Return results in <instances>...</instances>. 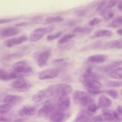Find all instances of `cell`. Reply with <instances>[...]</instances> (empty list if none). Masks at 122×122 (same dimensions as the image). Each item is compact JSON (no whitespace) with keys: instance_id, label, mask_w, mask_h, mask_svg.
<instances>
[{"instance_id":"6da1fadb","label":"cell","mask_w":122,"mask_h":122,"mask_svg":"<svg viewBox=\"0 0 122 122\" xmlns=\"http://www.w3.org/2000/svg\"><path fill=\"white\" fill-rule=\"evenodd\" d=\"M73 98L74 102L82 107L87 106L94 102V100L85 92L76 90L73 92Z\"/></svg>"},{"instance_id":"7a4b0ae2","label":"cell","mask_w":122,"mask_h":122,"mask_svg":"<svg viewBox=\"0 0 122 122\" xmlns=\"http://www.w3.org/2000/svg\"><path fill=\"white\" fill-rule=\"evenodd\" d=\"M53 95L60 96L64 94L71 93L72 88L69 85L65 84H59L49 86L48 87Z\"/></svg>"},{"instance_id":"3957f363","label":"cell","mask_w":122,"mask_h":122,"mask_svg":"<svg viewBox=\"0 0 122 122\" xmlns=\"http://www.w3.org/2000/svg\"><path fill=\"white\" fill-rule=\"evenodd\" d=\"M51 52V50L50 49H47L35 53L34 56L39 66L42 67L47 65Z\"/></svg>"},{"instance_id":"277c9868","label":"cell","mask_w":122,"mask_h":122,"mask_svg":"<svg viewBox=\"0 0 122 122\" xmlns=\"http://www.w3.org/2000/svg\"><path fill=\"white\" fill-rule=\"evenodd\" d=\"M83 83L88 91L99 90L102 87V84L98 80L92 78H83Z\"/></svg>"},{"instance_id":"5b68a950","label":"cell","mask_w":122,"mask_h":122,"mask_svg":"<svg viewBox=\"0 0 122 122\" xmlns=\"http://www.w3.org/2000/svg\"><path fill=\"white\" fill-rule=\"evenodd\" d=\"M12 86L16 90L20 92L28 90L31 86L29 82L22 77L14 81L12 83Z\"/></svg>"},{"instance_id":"8992f818","label":"cell","mask_w":122,"mask_h":122,"mask_svg":"<svg viewBox=\"0 0 122 122\" xmlns=\"http://www.w3.org/2000/svg\"><path fill=\"white\" fill-rule=\"evenodd\" d=\"M59 72L58 69L56 68H50L44 70L40 74L39 78L44 80L51 79L57 77Z\"/></svg>"},{"instance_id":"52a82bcc","label":"cell","mask_w":122,"mask_h":122,"mask_svg":"<svg viewBox=\"0 0 122 122\" xmlns=\"http://www.w3.org/2000/svg\"><path fill=\"white\" fill-rule=\"evenodd\" d=\"M71 115L69 112H56L51 115L50 119L52 122H65L69 118Z\"/></svg>"},{"instance_id":"ba28073f","label":"cell","mask_w":122,"mask_h":122,"mask_svg":"<svg viewBox=\"0 0 122 122\" xmlns=\"http://www.w3.org/2000/svg\"><path fill=\"white\" fill-rule=\"evenodd\" d=\"M70 105V99L68 94H63L59 97L57 102L59 109L62 111H65L69 108Z\"/></svg>"},{"instance_id":"9c48e42d","label":"cell","mask_w":122,"mask_h":122,"mask_svg":"<svg viewBox=\"0 0 122 122\" xmlns=\"http://www.w3.org/2000/svg\"><path fill=\"white\" fill-rule=\"evenodd\" d=\"M28 40L26 36H23L8 39L4 42L3 44L6 47L11 48L25 42Z\"/></svg>"},{"instance_id":"30bf717a","label":"cell","mask_w":122,"mask_h":122,"mask_svg":"<svg viewBox=\"0 0 122 122\" xmlns=\"http://www.w3.org/2000/svg\"><path fill=\"white\" fill-rule=\"evenodd\" d=\"M53 108L54 105L52 102L47 101L39 109L38 112V115L42 117L47 116L51 112Z\"/></svg>"},{"instance_id":"8fae6325","label":"cell","mask_w":122,"mask_h":122,"mask_svg":"<svg viewBox=\"0 0 122 122\" xmlns=\"http://www.w3.org/2000/svg\"><path fill=\"white\" fill-rule=\"evenodd\" d=\"M18 28L13 27H7L0 29V37L7 38L16 35L20 32Z\"/></svg>"},{"instance_id":"7c38bea8","label":"cell","mask_w":122,"mask_h":122,"mask_svg":"<svg viewBox=\"0 0 122 122\" xmlns=\"http://www.w3.org/2000/svg\"><path fill=\"white\" fill-rule=\"evenodd\" d=\"M53 96L51 92L48 88L37 92L33 96L32 99L34 102H37L41 101L44 98H48Z\"/></svg>"},{"instance_id":"4fadbf2b","label":"cell","mask_w":122,"mask_h":122,"mask_svg":"<svg viewBox=\"0 0 122 122\" xmlns=\"http://www.w3.org/2000/svg\"><path fill=\"white\" fill-rule=\"evenodd\" d=\"M23 100L21 96L9 94L5 96L3 99L5 103L8 104L13 106L22 102Z\"/></svg>"},{"instance_id":"5bb4252c","label":"cell","mask_w":122,"mask_h":122,"mask_svg":"<svg viewBox=\"0 0 122 122\" xmlns=\"http://www.w3.org/2000/svg\"><path fill=\"white\" fill-rule=\"evenodd\" d=\"M13 68L15 71L20 73H28L30 72L32 70L31 67L23 61L15 63L13 66Z\"/></svg>"},{"instance_id":"9a60e30c","label":"cell","mask_w":122,"mask_h":122,"mask_svg":"<svg viewBox=\"0 0 122 122\" xmlns=\"http://www.w3.org/2000/svg\"><path fill=\"white\" fill-rule=\"evenodd\" d=\"M46 34L45 28H37L31 32L30 39L32 41L36 42L41 39Z\"/></svg>"},{"instance_id":"2e32d148","label":"cell","mask_w":122,"mask_h":122,"mask_svg":"<svg viewBox=\"0 0 122 122\" xmlns=\"http://www.w3.org/2000/svg\"><path fill=\"white\" fill-rule=\"evenodd\" d=\"M116 0H106L101 1L98 4L97 10L101 11L109 10L116 5Z\"/></svg>"},{"instance_id":"e0dca14e","label":"cell","mask_w":122,"mask_h":122,"mask_svg":"<svg viewBox=\"0 0 122 122\" xmlns=\"http://www.w3.org/2000/svg\"><path fill=\"white\" fill-rule=\"evenodd\" d=\"M36 111L33 107L26 106L23 107L19 111V114L21 117L31 116L34 115Z\"/></svg>"},{"instance_id":"ac0fdd59","label":"cell","mask_w":122,"mask_h":122,"mask_svg":"<svg viewBox=\"0 0 122 122\" xmlns=\"http://www.w3.org/2000/svg\"><path fill=\"white\" fill-rule=\"evenodd\" d=\"M111 104V100L105 96L102 95L99 97L98 105L99 107L106 108L109 107Z\"/></svg>"},{"instance_id":"d6986e66","label":"cell","mask_w":122,"mask_h":122,"mask_svg":"<svg viewBox=\"0 0 122 122\" xmlns=\"http://www.w3.org/2000/svg\"><path fill=\"white\" fill-rule=\"evenodd\" d=\"M107 56L103 55L97 54L91 56L88 59V61L94 63H102L106 60Z\"/></svg>"},{"instance_id":"ffe728a7","label":"cell","mask_w":122,"mask_h":122,"mask_svg":"<svg viewBox=\"0 0 122 122\" xmlns=\"http://www.w3.org/2000/svg\"><path fill=\"white\" fill-rule=\"evenodd\" d=\"M122 41L114 40L110 41L107 42L105 45L104 48L107 49L114 48L121 49Z\"/></svg>"},{"instance_id":"44dd1931","label":"cell","mask_w":122,"mask_h":122,"mask_svg":"<svg viewBox=\"0 0 122 122\" xmlns=\"http://www.w3.org/2000/svg\"><path fill=\"white\" fill-rule=\"evenodd\" d=\"M22 77L20 74L14 72L8 73L5 72L0 77V80L6 81L13 79L19 78Z\"/></svg>"},{"instance_id":"7402d4cb","label":"cell","mask_w":122,"mask_h":122,"mask_svg":"<svg viewBox=\"0 0 122 122\" xmlns=\"http://www.w3.org/2000/svg\"><path fill=\"white\" fill-rule=\"evenodd\" d=\"M122 16L117 17L113 20L109 24L108 26L113 28H117L122 26Z\"/></svg>"},{"instance_id":"603a6c76","label":"cell","mask_w":122,"mask_h":122,"mask_svg":"<svg viewBox=\"0 0 122 122\" xmlns=\"http://www.w3.org/2000/svg\"><path fill=\"white\" fill-rule=\"evenodd\" d=\"M64 20L63 18L60 16L49 17L46 19L44 23L45 24H51L54 23L61 22Z\"/></svg>"},{"instance_id":"cb8c5ba5","label":"cell","mask_w":122,"mask_h":122,"mask_svg":"<svg viewBox=\"0 0 122 122\" xmlns=\"http://www.w3.org/2000/svg\"><path fill=\"white\" fill-rule=\"evenodd\" d=\"M92 30V28L89 27H77L75 28L73 31L75 33H78L84 34H88L90 33Z\"/></svg>"},{"instance_id":"d4e9b609","label":"cell","mask_w":122,"mask_h":122,"mask_svg":"<svg viewBox=\"0 0 122 122\" xmlns=\"http://www.w3.org/2000/svg\"><path fill=\"white\" fill-rule=\"evenodd\" d=\"M75 44V42L72 40L69 41L64 43L58 44V47L59 49L62 50H67L72 48Z\"/></svg>"},{"instance_id":"484cf974","label":"cell","mask_w":122,"mask_h":122,"mask_svg":"<svg viewBox=\"0 0 122 122\" xmlns=\"http://www.w3.org/2000/svg\"><path fill=\"white\" fill-rule=\"evenodd\" d=\"M72 122H93V121L92 117L77 115Z\"/></svg>"},{"instance_id":"4316f807","label":"cell","mask_w":122,"mask_h":122,"mask_svg":"<svg viewBox=\"0 0 122 122\" xmlns=\"http://www.w3.org/2000/svg\"><path fill=\"white\" fill-rule=\"evenodd\" d=\"M112 35V32L107 30H100L96 31L95 36L97 37L111 36Z\"/></svg>"},{"instance_id":"83f0119b","label":"cell","mask_w":122,"mask_h":122,"mask_svg":"<svg viewBox=\"0 0 122 122\" xmlns=\"http://www.w3.org/2000/svg\"><path fill=\"white\" fill-rule=\"evenodd\" d=\"M12 106L6 103L0 104V115L5 114L8 112L11 109Z\"/></svg>"},{"instance_id":"f1b7e54d","label":"cell","mask_w":122,"mask_h":122,"mask_svg":"<svg viewBox=\"0 0 122 122\" xmlns=\"http://www.w3.org/2000/svg\"><path fill=\"white\" fill-rule=\"evenodd\" d=\"M122 69L118 68L114 70L110 74V76L114 78L121 79L122 78Z\"/></svg>"},{"instance_id":"f546056e","label":"cell","mask_w":122,"mask_h":122,"mask_svg":"<svg viewBox=\"0 0 122 122\" xmlns=\"http://www.w3.org/2000/svg\"><path fill=\"white\" fill-rule=\"evenodd\" d=\"M22 54L19 53H16L8 54L3 57L4 59L6 61H10L18 58L21 56Z\"/></svg>"},{"instance_id":"4dcf8cb0","label":"cell","mask_w":122,"mask_h":122,"mask_svg":"<svg viewBox=\"0 0 122 122\" xmlns=\"http://www.w3.org/2000/svg\"><path fill=\"white\" fill-rule=\"evenodd\" d=\"M75 36V35L73 34L66 35L58 41L57 43L58 44H61L66 43L70 41Z\"/></svg>"},{"instance_id":"1f68e13d","label":"cell","mask_w":122,"mask_h":122,"mask_svg":"<svg viewBox=\"0 0 122 122\" xmlns=\"http://www.w3.org/2000/svg\"><path fill=\"white\" fill-rule=\"evenodd\" d=\"M101 15L106 20H110L114 16V14L113 11L109 10L102 11L100 13Z\"/></svg>"},{"instance_id":"d6a6232c","label":"cell","mask_w":122,"mask_h":122,"mask_svg":"<svg viewBox=\"0 0 122 122\" xmlns=\"http://www.w3.org/2000/svg\"><path fill=\"white\" fill-rule=\"evenodd\" d=\"M106 84L107 86L110 87H118L122 86V82L118 81H108Z\"/></svg>"},{"instance_id":"836d02e7","label":"cell","mask_w":122,"mask_h":122,"mask_svg":"<svg viewBox=\"0 0 122 122\" xmlns=\"http://www.w3.org/2000/svg\"><path fill=\"white\" fill-rule=\"evenodd\" d=\"M86 109L90 112L94 113L99 108L95 102L92 103L87 106Z\"/></svg>"},{"instance_id":"e575fe53","label":"cell","mask_w":122,"mask_h":122,"mask_svg":"<svg viewBox=\"0 0 122 122\" xmlns=\"http://www.w3.org/2000/svg\"><path fill=\"white\" fill-rule=\"evenodd\" d=\"M81 21V19H73L69 21L67 23L66 25L68 26H72L80 23Z\"/></svg>"},{"instance_id":"d590c367","label":"cell","mask_w":122,"mask_h":122,"mask_svg":"<svg viewBox=\"0 0 122 122\" xmlns=\"http://www.w3.org/2000/svg\"><path fill=\"white\" fill-rule=\"evenodd\" d=\"M62 32L59 31L54 34L48 36L47 37V39L48 41L53 40L60 37L61 35Z\"/></svg>"},{"instance_id":"8d00e7d4","label":"cell","mask_w":122,"mask_h":122,"mask_svg":"<svg viewBox=\"0 0 122 122\" xmlns=\"http://www.w3.org/2000/svg\"><path fill=\"white\" fill-rule=\"evenodd\" d=\"M106 92L109 96L114 99H117L118 97V94L117 92L114 90H107Z\"/></svg>"},{"instance_id":"74e56055","label":"cell","mask_w":122,"mask_h":122,"mask_svg":"<svg viewBox=\"0 0 122 122\" xmlns=\"http://www.w3.org/2000/svg\"><path fill=\"white\" fill-rule=\"evenodd\" d=\"M101 19L98 17H96L91 20L89 23L91 26H94L102 22Z\"/></svg>"},{"instance_id":"f35d334b","label":"cell","mask_w":122,"mask_h":122,"mask_svg":"<svg viewBox=\"0 0 122 122\" xmlns=\"http://www.w3.org/2000/svg\"><path fill=\"white\" fill-rule=\"evenodd\" d=\"M102 42L100 41H97L93 43L91 46V48L95 49L101 47L102 46Z\"/></svg>"},{"instance_id":"ab89813d","label":"cell","mask_w":122,"mask_h":122,"mask_svg":"<svg viewBox=\"0 0 122 122\" xmlns=\"http://www.w3.org/2000/svg\"><path fill=\"white\" fill-rule=\"evenodd\" d=\"M86 10L85 9H81L76 11L75 12V15L78 16H81L85 15L87 12Z\"/></svg>"},{"instance_id":"60d3db41","label":"cell","mask_w":122,"mask_h":122,"mask_svg":"<svg viewBox=\"0 0 122 122\" xmlns=\"http://www.w3.org/2000/svg\"><path fill=\"white\" fill-rule=\"evenodd\" d=\"M16 19H0V25L9 22L14 20Z\"/></svg>"},{"instance_id":"b9f144b4","label":"cell","mask_w":122,"mask_h":122,"mask_svg":"<svg viewBox=\"0 0 122 122\" xmlns=\"http://www.w3.org/2000/svg\"><path fill=\"white\" fill-rule=\"evenodd\" d=\"M54 26L50 25L45 28L46 34L50 33L52 32L54 29Z\"/></svg>"},{"instance_id":"7bdbcfd3","label":"cell","mask_w":122,"mask_h":122,"mask_svg":"<svg viewBox=\"0 0 122 122\" xmlns=\"http://www.w3.org/2000/svg\"><path fill=\"white\" fill-rule=\"evenodd\" d=\"M29 23L28 22H23L16 24L15 25L16 26H23L28 25Z\"/></svg>"},{"instance_id":"ee69618b","label":"cell","mask_w":122,"mask_h":122,"mask_svg":"<svg viewBox=\"0 0 122 122\" xmlns=\"http://www.w3.org/2000/svg\"><path fill=\"white\" fill-rule=\"evenodd\" d=\"M9 119L4 116H0V122H7L9 121Z\"/></svg>"},{"instance_id":"f6af8a7d","label":"cell","mask_w":122,"mask_h":122,"mask_svg":"<svg viewBox=\"0 0 122 122\" xmlns=\"http://www.w3.org/2000/svg\"><path fill=\"white\" fill-rule=\"evenodd\" d=\"M64 61L63 58H60L55 59L52 61V63L54 64H57L62 62Z\"/></svg>"},{"instance_id":"bcb514c9","label":"cell","mask_w":122,"mask_h":122,"mask_svg":"<svg viewBox=\"0 0 122 122\" xmlns=\"http://www.w3.org/2000/svg\"><path fill=\"white\" fill-rule=\"evenodd\" d=\"M42 17L41 15H37L33 17L32 20L35 21L37 22L41 19Z\"/></svg>"},{"instance_id":"7dc6e473","label":"cell","mask_w":122,"mask_h":122,"mask_svg":"<svg viewBox=\"0 0 122 122\" xmlns=\"http://www.w3.org/2000/svg\"><path fill=\"white\" fill-rule=\"evenodd\" d=\"M26 119L24 118H21L16 119L14 122H26Z\"/></svg>"},{"instance_id":"c3c4849f","label":"cell","mask_w":122,"mask_h":122,"mask_svg":"<svg viewBox=\"0 0 122 122\" xmlns=\"http://www.w3.org/2000/svg\"><path fill=\"white\" fill-rule=\"evenodd\" d=\"M117 112L120 115H122V106L121 105L118 106L117 107Z\"/></svg>"},{"instance_id":"681fc988","label":"cell","mask_w":122,"mask_h":122,"mask_svg":"<svg viewBox=\"0 0 122 122\" xmlns=\"http://www.w3.org/2000/svg\"><path fill=\"white\" fill-rule=\"evenodd\" d=\"M122 1H120L119 3L117 5V8L119 10L122 11Z\"/></svg>"},{"instance_id":"f907efd6","label":"cell","mask_w":122,"mask_h":122,"mask_svg":"<svg viewBox=\"0 0 122 122\" xmlns=\"http://www.w3.org/2000/svg\"><path fill=\"white\" fill-rule=\"evenodd\" d=\"M117 34L120 36H122V29H120L117 30Z\"/></svg>"},{"instance_id":"816d5d0a","label":"cell","mask_w":122,"mask_h":122,"mask_svg":"<svg viewBox=\"0 0 122 122\" xmlns=\"http://www.w3.org/2000/svg\"><path fill=\"white\" fill-rule=\"evenodd\" d=\"M5 72V71L4 70L0 69V77L3 75Z\"/></svg>"},{"instance_id":"f5cc1de1","label":"cell","mask_w":122,"mask_h":122,"mask_svg":"<svg viewBox=\"0 0 122 122\" xmlns=\"http://www.w3.org/2000/svg\"><path fill=\"white\" fill-rule=\"evenodd\" d=\"M120 92L121 93V95H122V90H121Z\"/></svg>"},{"instance_id":"db71d44e","label":"cell","mask_w":122,"mask_h":122,"mask_svg":"<svg viewBox=\"0 0 122 122\" xmlns=\"http://www.w3.org/2000/svg\"></svg>"}]
</instances>
